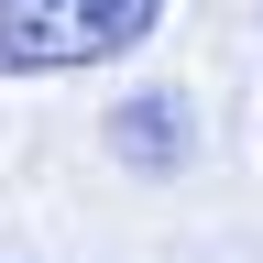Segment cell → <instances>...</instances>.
Wrapping results in <instances>:
<instances>
[{"label":"cell","instance_id":"cell-1","mask_svg":"<svg viewBox=\"0 0 263 263\" xmlns=\"http://www.w3.org/2000/svg\"><path fill=\"white\" fill-rule=\"evenodd\" d=\"M164 22V0H0V77L110 66Z\"/></svg>","mask_w":263,"mask_h":263},{"label":"cell","instance_id":"cell-2","mask_svg":"<svg viewBox=\"0 0 263 263\" xmlns=\"http://www.w3.org/2000/svg\"><path fill=\"white\" fill-rule=\"evenodd\" d=\"M110 143H121V164L164 176V164H176V99H132V110L110 121Z\"/></svg>","mask_w":263,"mask_h":263}]
</instances>
